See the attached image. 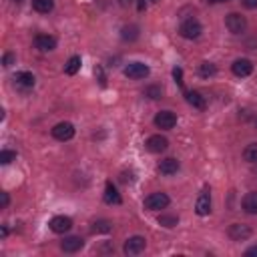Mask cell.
I'll use <instances>...</instances> for the list:
<instances>
[{
  "mask_svg": "<svg viewBox=\"0 0 257 257\" xmlns=\"http://www.w3.org/2000/svg\"><path fill=\"white\" fill-rule=\"evenodd\" d=\"M151 2H153V4H157V2H161V0H151Z\"/></svg>",
  "mask_w": 257,
  "mask_h": 257,
  "instance_id": "35",
  "label": "cell"
},
{
  "mask_svg": "<svg viewBox=\"0 0 257 257\" xmlns=\"http://www.w3.org/2000/svg\"><path fill=\"white\" fill-rule=\"evenodd\" d=\"M161 95H163L161 87H149V89H145V97H149V99H161Z\"/></svg>",
  "mask_w": 257,
  "mask_h": 257,
  "instance_id": "28",
  "label": "cell"
},
{
  "mask_svg": "<svg viewBox=\"0 0 257 257\" xmlns=\"http://www.w3.org/2000/svg\"><path fill=\"white\" fill-rule=\"evenodd\" d=\"M231 71L235 77H249L253 73V62L249 59H237L233 64H231Z\"/></svg>",
  "mask_w": 257,
  "mask_h": 257,
  "instance_id": "11",
  "label": "cell"
},
{
  "mask_svg": "<svg viewBox=\"0 0 257 257\" xmlns=\"http://www.w3.org/2000/svg\"><path fill=\"white\" fill-rule=\"evenodd\" d=\"M48 227L53 229L55 233H66V231H71V227H73V219L64 217V215H57V217L50 219Z\"/></svg>",
  "mask_w": 257,
  "mask_h": 257,
  "instance_id": "9",
  "label": "cell"
},
{
  "mask_svg": "<svg viewBox=\"0 0 257 257\" xmlns=\"http://www.w3.org/2000/svg\"><path fill=\"white\" fill-rule=\"evenodd\" d=\"M255 127H257V119H255Z\"/></svg>",
  "mask_w": 257,
  "mask_h": 257,
  "instance_id": "36",
  "label": "cell"
},
{
  "mask_svg": "<svg viewBox=\"0 0 257 257\" xmlns=\"http://www.w3.org/2000/svg\"><path fill=\"white\" fill-rule=\"evenodd\" d=\"M241 4L249 10H253V8H257V0H241Z\"/></svg>",
  "mask_w": 257,
  "mask_h": 257,
  "instance_id": "30",
  "label": "cell"
},
{
  "mask_svg": "<svg viewBox=\"0 0 257 257\" xmlns=\"http://www.w3.org/2000/svg\"><path fill=\"white\" fill-rule=\"evenodd\" d=\"M34 46H37L40 53H50V50L57 48V39L50 37V34H39V37L34 39Z\"/></svg>",
  "mask_w": 257,
  "mask_h": 257,
  "instance_id": "12",
  "label": "cell"
},
{
  "mask_svg": "<svg viewBox=\"0 0 257 257\" xmlns=\"http://www.w3.org/2000/svg\"><path fill=\"white\" fill-rule=\"evenodd\" d=\"M8 193H2V195H0V205H2V207H8Z\"/></svg>",
  "mask_w": 257,
  "mask_h": 257,
  "instance_id": "32",
  "label": "cell"
},
{
  "mask_svg": "<svg viewBox=\"0 0 257 257\" xmlns=\"http://www.w3.org/2000/svg\"><path fill=\"white\" fill-rule=\"evenodd\" d=\"M145 207L149 211H161V209L169 207V197H167V193H151L145 199Z\"/></svg>",
  "mask_w": 257,
  "mask_h": 257,
  "instance_id": "4",
  "label": "cell"
},
{
  "mask_svg": "<svg viewBox=\"0 0 257 257\" xmlns=\"http://www.w3.org/2000/svg\"><path fill=\"white\" fill-rule=\"evenodd\" d=\"M209 4H219V2H229V0H207Z\"/></svg>",
  "mask_w": 257,
  "mask_h": 257,
  "instance_id": "34",
  "label": "cell"
},
{
  "mask_svg": "<svg viewBox=\"0 0 257 257\" xmlns=\"http://www.w3.org/2000/svg\"><path fill=\"white\" fill-rule=\"evenodd\" d=\"M149 66L145 64V62H129L127 66H125V77H129V79H133V80H139V79H145V77H149Z\"/></svg>",
  "mask_w": 257,
  "mask_h": 257,
  "instance_id": "5",
  "label": "cell"
},
{
  "mask_svg": "<svg viewBox=\"0 0 257 257\" xmlns=\"http://www.w3.org/2000/svg\"><path fill=\"white\" fill-rule=\"evenodd\" d=\"M14 159H16V153L14 151H2V153H0V163H2V165L12 163Z\"/></svg>",
  "mask_w": 257,
  "mask_h": 257,
  "instance_id": "27",
  "label": "cell"
},
{
  "mask_svg": "<svg viewBox=\"0 0 257 257\" xmlns=\"http://www.w3.org/2000/svg\"><path fill=\"white\" fill-rule=\"evenodd\" d=\"M113 229V223L107 219H100V221H95L93 225V233H109Z\"/></svg>",
  "mask_w": 257,
  "mask_h": 257,
  "instance_id": "22",
  "label": "cell"
},
{
  "mask_svg": "<svg viewBox=\"0 0 257 257\" xmlns=\"http://www.w3.org/2000/svg\"><path fill=\"white\" fill-rule=\"evenodd\" d=\"M245 257H257V245H253V247H249V249L245 251Z\"/></svg>",
  "mask_w": 257,
  "mask_h": 257,
  "instance_id": "33",
  "label": "cell"
},
{
  "mask_svg": "<svg viewBox=\"0 0 257 257\" xmlns=\"http://www.w3.org/2000/svg\"><path fill=\"white\" fill-rule=\"evenodd\" d=\"M185 97H187V102L193 107V109H197V111H205V107H207V102H205V97H201V93H197V91H189V93H185Z\"/></svg>",
  "mask_w": 257,
  "mask_h": 257,
  "instance_id": "17",
  "label": "cell"
},
{
  "mask_svg": "<svg viewBox=\"0 0 257 257\" xmlns=\"http://www.w3.org/2000/svg\"><path fill=\"white\" fill-rule=\"evenodd\" d=\"M145 247H147V239L141 237V235H133V237H129L127 241H125L123 251L127 255H139V253L145 251Z\"/></svg>",
  "mask_w": 257,
  "mask_h": 257,
  "instance_id": "3",
  "label": "cell"
},
{
  "mask_svg": "<svg viewBox=\"0 0 257 257\" xmlns=\"http://www.w3.org/2000/svg\"><path fill=\"white\" fill-rule=\"evenodd\" d=\"M82 245H84V241H82L80 237H77V235L64 237L62 241H60V249H62L64 253H77V251L82 249Z\"/></svg>",
  "mask_w": 257,
  "mask_h": 257,
  "instance_id": "13",
  "label": "cell"
},
{
  "mask_svg": "<svg viewBox=\"0 0 257 257\" xmlns=\"http://www.w3.org/2000/svg\"><path fill=\"white\" fill-rule=\"evenodd\" d=\"M137 30H139L137 26H125L123 28V39L125 40H135L137 37H139V32H137Z\"/></svg>",
  "mask_w": 257,
  "mask_h": 257,
  "instance_id": "26",
  "label": "cell"
},
{
  "mask_svg": "<svg viewBox=\"0 0 257 257\" xmlns=\"http://www.w3.org/2000/svg\"><path fill=\"white\" fill-rule=\"evenodd\" d=\"M241 207H243V211L249 213V215H257V191H251V193H247V195L243 197Z\"/></svg>",
  "mask_w": 257,
  "mask_h": 257,
  "instance_id": "18",
  "label": "cell"
},
{
  "mask_svg": "<svg viewBox=\"0 0 257 257\" xmlns=\"http://www.w3.org/2000/svg\"><path fill=\"white\" fill-rule=\"evenodd\" d=\"M195 211L201 217L211 213V191H209V187H205V189L201 191V195L197 199V205H195Z\"/></svg>",
  "mask_w": 257,
  "mask_h": 257,
  "instance_id": "7",
  "label": "cell"
},
{
  "mask_svg": "<svg viewBox=\"0 0 257 257\" xmlns=\"http://www.w3.org/2000/svg\"><path fill=\"white\" fill-rule=\"evenodd\" d=\"M167 147H169V141L161 135H153L147 139V149L151 153H163V151H167Z\"/></svg>",
  "mask_w": 257,
  "mask_h": 257,
  "instance_id": "15",
  "label": "cell"
},
{
  "mask_svg": "<svg viewBox=\"0 0 257 257\" xmlns=\"http://www.w3.org/2000/svg\"><path fill=\"white\" fill-rule=\"evenodd\" d=\"M12 60H14V55H12V53H8V55H4L2 64H4V66H10V64H12Z\"/></svg>",
  "mask_w": 257,
  "mask_h": 257,
  "instance_id": "31",
  "label": "cell"
},
{
  "mask_svg": "<svg viewBox=\"0 0 257 257\" xmlns=\"http://www.w3.org/2000/svg\"><path fill=\"white\" fill-rule=\"evenodd\" d=\"M243 159H245L247 163H257V143H251V145L245 147Z\"/></svg>",
  "mask_w": 257,
  "mask_h": 257,
  "instance_id": "23",
  "label": "cell"
},
{
  "mask_svg": "<svg viewBox=\"0 0 257 257\" xmlns=\"http://www.w3.org/2000/svg\"><path fill=\"white\" fill-rule=\"evenodd\" d=\"M79 71H80V57H71V59H68V62L64 64V73L68 77H73Z\"/></svg>",
  "mask_w": 257,
  "mask_h": 257,
  "instance_id": "21",
  "label": "cell"
},
{
  "mask_svg": "<svg viewBox=\"0 0 257 257\" xmlns=\"http://www.w3.org/2000/svg\"><path fill=\"white\" fill-rule=\"evenodd\" d=\"M225 26L231 34H243L245 28H247V19L239 12H231V14L225 16Z\"/></svg>",
  "mask_w": 257,
  "mask_h": 257,
  "instance_id": "2",
  "label": "cell"
},
{
  "mask_svg": "<svg viewBox=\"0 0 257 257\" xmlns=\"http://www.w3.org/2000/svg\"><path fill=\"white\" fill-rule=\"evenodd\" d=\"M173 79H175V82L179 84V87H183V71L177 66V68H173Z\"/></svg>",
  "mask_w": 257,
  "mask_h": 257,
  "instance_id": "29",
  "label": "cell"
},
{
  "mask_svg": "<svg viewBox=\"0 0 257 257\" xmlns=\"http://www.w3.org/2000/svg\"><path fill=\"white\" fill-rule=\"evenodd\" d=\"M215 73H217V68H215L213 62H201V66H199V75L201 77H213Z\"/></svg>",
  "mask_w": 257,
  "mask_h": 257,
  "instance_id": "24",
  "label": "cell"
},
{
  "mask_svg": "<svg viewBox=\"0 0 257 257\" xmlns=\"http://www.w3.org/2000/svg\"><path fill=\"white\" fill-rule=\"evenodd\" d=\"M177 223H179V219L175 215H161L159 217V225H163V227H175Z\"/></svg>",
  "mask_w": 257,
  "mask_h": 257,
  "instance_id": "25",
  "label": "cell"
},
{
  "mask_svg": "<svg viewBox=\"0 0 257 257\" xmlns=\"http://www.w3.org/2000/svg\"><path fill=\"white\" fill-rule=\"evenodd\" d=\"M179 171V161L177 159H173V157H169V159H163L161 163H159V173L161 175H175Z\"/></svg>",
  "mask_w": 257,
  "mask_h": 257,
  "instance_id": "16",
  "label": "cell"
},
{
  "mask_svg": "<svg viewBox=\"0 0 257 257\" xmlns=\"http://www.w3.org/2000/svg\"><path fill=\"white\" fill-rule=\"evenodd\" d=\"M179 32H181V37H183V39H187V40H195V39L201 37L203 26H201V22L195 20V19H187V20H183V24L179 26Z\"/></svg>",
  "mask_w": 257,
  "mask_h": 257,
  "instance_id": "1",
  "label": "cell"
},
{
  "mask_svg": "<svg viewBox=\"0 0 257 257\" xmlns=\"http://www.w3.org/2000/svg\"><path fill=\"white\" fill-rule=\"evenodd\" d=\"M14 87L19 91H30L34 87V75L32 73H19L14 77Z\"/></svg>",
  "mask_w": 257,
  "mask_h": 257,
  "instance_id": "14",
  "label": "cell"
},
{
  "mask_svg": "<svg viewBox=\"0 0 257 257\" xmlns=\"http://www.w3.org/2000/svg\"><path fill=\"white\" fill-rule=\"evenodd\" d=\"M32 8L40 14H48L55 8V0H32Z\"/></svg>",
  "mask_w": 257,
  "mask_h": 257,
  "instance_id": "20",
  "label": "cell"
},
{
  "mask_svg": "<svg viewBox=\"0 0 257 257\" xmlns=\"http://www.w3.org/2000/svg\"><path fill=\"white\" fill-rule=\"evenodd\" d=\"M155 125L159 129H163V131H171L177 125V117H175V113H171V111H161L155 117Z\"/></svg>",
  "mask_w": 257,
  "mask_h": 257,
  "instance_id": "8",
  "label": "cell"
},
{
  "mask_svg": "<svg viewBox=\"0 0 257 257\" xmlns=\"http://www.w3.org/2000/svg\"><path fill=\"white\" fill-rule=\"evenodd\" d=\"M53 137L57 141H71L73 137H75V127L73 123H68V121H62L59 125L53 127Z\"/></svg>",
  "mask_w": 257,
  "mask_h": 257,
  "instance_id": "6",
  "label": "cell"
},
{
  "mask_svg": "<svg viewBox=\"0 0 257 257\" xmlns=\"http://www.w3.org/2000/svg\"><path fill=\"white\" fill-rule=\"evenodd\" d=\"M105 203H109V205H119V203H121V195H119L117 187L111 181H107V185H105Z\"/></svg>",
  "mask_w": 257,
  "mask_h": 257,
  "instance_id": "19",
  "label": "cell"
},
{
  "mask_svg": "<svg viewBox=\"0 0 257 257\" xmlns=\"http://www.w3.org/2000/svg\"><path fill=\"white\" fill-rule=\"evenodd\" d=\"M229 237L233 239V241H245V239H249L251 237V227L249 225H243V223H233L231 227H229Z\"/></svg>",
  "mask_w": 257,
  "mask_h": 257,
  "instance_id": "10",
  "label": "cell"
}]
</instances>
